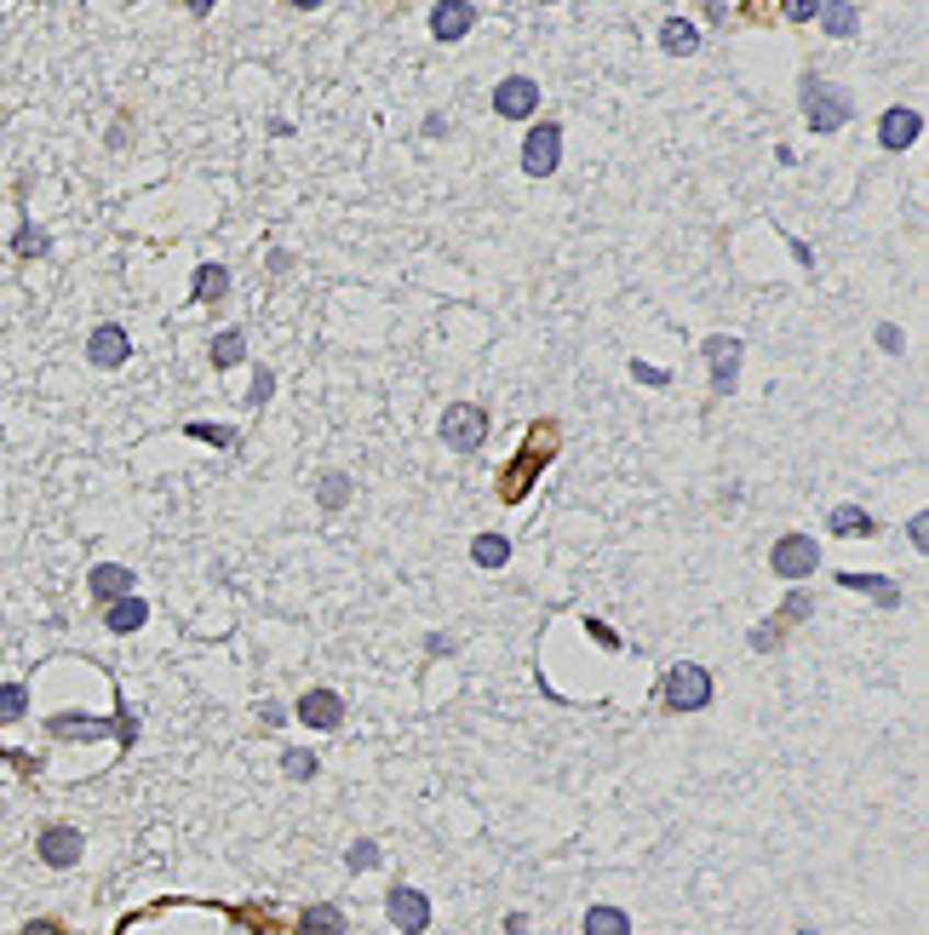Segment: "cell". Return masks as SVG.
Masks as SVG:
<instances>
[{
    "mask_svg": "<svg viewBox=\"0 0 929 935\" xmlns=\"http://www.w3.org/2000/svg\"><path fill=\"white\" fill-rule=\"evenodd\" d=\"M803 121H809V133H838V126L856 115V98H849L838 81H826V75H803Z\"/></svg>",
    "mask_w": 929,
    "mask_h": 935,
    "instance_id": "obj_1",
    "label": "cell"
},
{
    "mask_svg": "<svg viewBox=\"0 0 929 935\" xmlns=\"http://www.w3.org/2000/svg\"><path fill=\"white\" fill-rule=\"evenodd\" d=\"M712 695H717L712 672H706V666H694V661L671 666V672H666V684H660V706H666V712H706Z\"/></svg>",
    "mask_w": 929,
    "mask_h": 935,
    "instance_id": "obj_2",
    "label": "cell"
},
{
    "mask_svg": "<svg viewBox=\"0 0 929 935\" xmlns=\"http://www.w3.org/2000/svg\"><path fill=\"white\" fill-rule=\"evenodd\" d=\"M488 425H494V419H488L483 402H447L437 431H442V442L454 448V453H476V448L488 442Z\"/></svg>",
    "mask_w": 929,
    "mask_h": 935,
    "instance_id": "obj_3",
    "label": "cell"
},
{
    "mask_svg": "<svg viewBox=\"0 0 929 935\" xmlns=\"http://www.w3.org/2000/svg\"><path fill=\"white\" fill-rule=\"evenodd\" d=\"M557 167H563V126L534 121L529 138H522V172H529V179H551Z\"/></svg>",
    "mask_w": 929,
    "mask_h": 935,
    "instance_id": "obj_4",
    "label": "cell"
},
{
    "mask_svg": "<svg viewBox=\"0 0 929 935\" xmlns=\"http://www.w3.org/2000/svg\"><path fill=\"white\" fill-rule=\"evenodd\" d=\"M769 568H774V579H809L815 568H820V545L809 540V534H781L769 545Z\"/></svg>",
    "mask_w": 929,
    "mask_h": 935,
    "instance_id": "obj_5",
    "label": "cell"
},
{
    "mask_svg": "<svg viewBox=\"0 0 929 935\" xmlns=\"http://www.w3.org/2000/svg\"><path fill=\"white\" fill-rule=\"evenodd\" d=\"M740 357H746V345H740L735 334H717V339H706L712 396H735V385H740Z\"/></svg>",
    "mask_w": 929,
    "mask_h": 935,
    "instance_id": "obj_6",
    "label": "cell"
},
{
    "mask_svg": "<svg viewBox=\"0 0 929 935\" xmlns=\"http://www.w3.org/2000/svg\"><path fill=\"white\" fill-rule=\"evenodd\" d=\"M534 110H540L534 75H506V81L494 87V115H506V121H534Z\"/></svg>",
    "mask_w": 929,
    "mask_h": 935,
    "instance_id": "obj_7",
    "label": "cell"
},
{
    "mask_svg": "<svg viewBox=\"0 0 929 935\" xmlns=\"http://www.w3.org/2000/svg\"><path fill=\"white\" fill-rule=\"evenodd\" d=\"M81 849H87V838H81V832H75V826H64V821L41 826V838H35V855H41L46 867H58V872L81 861Z\"/></svg>",
    "mask_w": 929,
    "mask_h": 935,
    "instance_id": "obj_8",
    "label": "cell"
},
{
    "mask_svg": "<svg viewBox=\"0 0 929 935\" xmlns=\"http://www.w3.org/2000/svg\"><path fill=\"white\" fill-rule=\"evenodd\" d=\"M385 913H390V924L401 935H424V930H431V901H424L413 883H396L390 901H385Z\"/></svg>",
    "mask_w": 929,
    "mask_h": 935,
    "instance_id": "obj_9",
    "label": "cell"
},
{
    "mask_svg": "<svg viewBox=\"0 0 929 935\" xmlns=\"http://www.w3.org/2000/svg\"><path fill=\"white\" fill-rule=\"evenodd\" d=\"M133 357V339H127V327H115V322H98L92 334H87V362L92 368H121Z\"/></svg>",
    "mask_w": 929,
    "mask_h": 935,
    "instance_id": "obj_10",
    "label": "cell"
},
{
    "mask_svg": "<svg viewBox=\"0 0 929 935\" xmlns=\"http://www.w3.org/2000/svg\"><path fill=\"white\" fill-rule=\"evenodd\" d=\"M471 30H476V7H471V0H437V7H431V35L442 46L465 41Z\"/></svg>",
    "mask_w": 929,
    "mask_h": 935,
    "instance_id": "obj_11",
    "label": "cell"
},
{
    "mask_svg": "<svg viewBox=\"0 0 929 935\" xmlns=\"http://www.w3.org/2000/svg\"><path fill=\"white\" fill-rule=\"evenodd\" d=\"M918 133H924V115L907 110V104L884 110V121H877V144H884V149H913Z\"/></svg>",
    "mask_w": 929,
    "mask_h": 935,
    "instance_id": "obj_12",
    "label": "cell"
},
{
    "mask_svg": "<svg viewBox=\"0 0 929 935\" xmlns=\"http://www.w3.org/2000/svg\"><path fill=\"white\" fill-rule=\"evenodd\" d=\"M298 723H310V729H339V723H344V700H339L333 689H305V695H298Z\"/></svg>",
    "mask_w": 929,
    "mask_h": 935,
    "instance_id": "obj_13",
    "label": "cell"
},
{
    "mask_svg": "<svg viewBox=\"0 0 929 935\" xmlns=\"http://www.w3.org/2000/svg\"><path fill=\"white\" fill-rule=\"evenodd\" d=\"M87 586H92V597H98V602H121V597H133L138 574H133L127 563H98Z\"/></svg>",
    "mask_w": 929,
    "mask_h": 935,
    "instance_id": "obj_14",
    "label": "cell"
},
{
    "mask_svg": "<svg viewBox=\"0 0 929 935\" xmlns=\"http://www.w3.org/2000/svg\"><path fill=\"white\" fill-rule=\"evenodd\" d=\"M826 528H832L838 540H872V534H877V517H872V511H861V505H832Z\"/></svg>",
    "mask_w": 929,
    "mask_h": 935,
    "instance_id": "obj_15",
    "label": "cell"
},
{
    "mask_svg": "<svg viewBox=\"0 0 929 935\" xmlns=\"http://www.w3.org/2000/svg\"><path fill=\"white\" fill-rule=\"evenodd\" d=\"M149 620V602L133 592V597H121V602H104V626L115 631V638H127V631H138Z\"/></svg>",
    "mask_w": 929,
    "mask_h": 935,
    "instance_id": "obj_16",
    "label": "cell"
},
{
    "mask_svg": "<svg viewBox=\"0 0 929 935\" xmlns=\"http://www.w3.org/2000/svg\"><path fill=\"white\" fill-rule=\"evenodd\" d=\"M190 293H195V305H218V298H230V270H224V264H195Z\"/></svg>",
    "mask_w": 929,
    "mask_h": 935,
    "instance_id": "obj_17",
    "label": "cell"
},
{
    "mask_svg": "<svg viewBox=\"0 0 929 935\" xmlns=\"http://www.w3.org/2000/svg\"><path fill=\"white\" fill-rule=\"evenodd\" d=\"M815 23H820V30L826 35H832V41H849V35H856V7H849V0H820V12H815Z\"/></svg>",
    "mask_w": 929,
    "mask_h": 935,
    "instance_id": "obj_18",
    "label": "cell"
},
{
    "mask_svg": "<svg viewBox=\"0 0 929 935\" xmlns=\"http://www.w3.org/2000/svg\"><path fill=\"white\" fill-rule=\"evenodd\" d=\"M838 586L843 592H866L877 609H900V586H884L877 574H838Z\"/></svg>",
    "mask_w": 929,
    "mask_h": 935,
    "instance_id": "obj_19",
    "label": "cell"
},
{
    "mask_svg": "<svg viewBox=\"0 0 929 935\" xmlns=\"http://www.w3.org/2000/svg\"><path fill=\"white\" fill-rule=\"evenodd\" d=\"M46 729H53V735L58 741H104V735H115V723H98V718H53V723H46Z\"/></svg>",
    "mask_w": 929,
    "mask_h": 935,
    "instance_id": "obj_20",
    "label": "cell"
},
{
    "mask_svg": "<svg viewBox=\"0 0 929 935\" xmlns=\"http://www.w3.org/2000/svg\"><path fill=\"white\" fill-rule=\"evenodd\" d=\"M660 46H666L671 58H694V53H700V30H694L689 18H666V30H660Z\"/></svg>",
    "mask_w": 929,
    "mask_h": 935,
    "instance_id": "obj_21",
    "label": "cell"
},
{
    "mask_svg": "<svg viewBox=\"0 0 929 935\" xmlns=\"http://www.w3.org/2000/svg\"><path fill=\"white\" fill-rule=\"evenodd\" d=\"M586 935H632V919H625V906L597 901V906H586Z\"/></svg>",
    "mask_w": 929,
    "mask_h": 935,
    "instance_id": "obj_22",
    "label": "cell"
},
{
    "mask_svg": "<svg viewBox=\"0 0 929 935\" xmlns=\"http://www.w3.org/2000/svg\"><path fill=\"white\" fill-rule=\"evenodd\" d=\"M298 935H344V913L333 901H316V906H305V919H298Z\"/></svg>",
    "mask_w": 929,
    "mask_h": 935,
    "instance_id": "obj_23",
    "label": "cell"
},
{
    "mask_svg": "<svg viewBox=\"0 0 929 935\" xmlns=\"http://www.w3.org/2000/svg\"><path fill=\"white\" fill-rule=\"evenodd\" d=\"M471 563L476 568H506L511 563V540L506 534H476L471 540Z\"/></svg>",
    "mask_w": 929,
    "mask_h": 935,
    "instance_id": "obj_24",
    "label": "cell"
},
{
    "mask_svg": "<svg viewBox=\"0 0 929 935\" xmlns=\"http://www.w3.org/2000/svg\"><path fill=\"white\" fill-rule=\"evenodd\" d=\"M350 488H356V483H350L344 471H321V483H316V505H321V511H344V505H350Z\"/></svg>",
    "mask_w": 929,
    "mask_h": 935,
    "instance_id": "obj_25",
    "label": "cell"
},
{
    "mask_svg": "<svg viewBox=\"0 0 929 935\" xmlns=\"http://www.w3.org/2000/svg\"><path fill=\"white\" fill-rule=\"evenodd\" d=\"M12 252H18V259H46V252H53V236H46L41 224L23 218L18 230H12Z\"/></svg>",
    "mask_w": 929,
    "mask_h": 935,
    "instance_id": "obj_26",
    "label": "cell"
},
{
    "mask_svg": "<svg viewBox=\"0 0 929 935\" xmlns=\"http://www.w3.org/2000/svg\"><path fill=\"white\" fill-rule=\"evenodd\" d=\"M247 357V334L241 327H224V334L213 339V368H236Z\"/></svg>",
    "mask_w": 929,
    "mask_h": 935,
    "instance_id": "obj_27",
    "label": "cell"
},
{
    "mask_svg": "<svg viewBox=\"0 0 929 935\" xmlns=\"http://www.w3.org/2000/svg\"><path fill=\"white\" fill-rule=\"evenodd\" d=\"M781 638H786V620L781 615H774V620H763V626H751V649H758V654H774V649H781Z\"/></svg>",
    "mask_w": 929,
    "mask_h": 935,
    "instance_id": "obj_28",
    "label": "cell"
},
{
    "mask_svg": "<svg viewBox=\"0 0 929 935\" xmlns=\"http://www.w3.org/2000/svg\"><path fill=\"white\" fill-rule=\"evenodd\" d=\"M30 712V689L23 684H0V723H18Z\"/></svg>",
    "mask_w": 929,
    "mask_h": 935,
    "instance_id": "obj_29",
    "label": "cell"
},
{
    "mask_svg": "<svg viewBox=\"0 0 929 935\" xmlns=\"http://www.w3.org/2000/svg\"><path fill=\"white\" fill-rule=\"evenodd\" d=\"M184 431L195 437V442H213V448H236V431H230V425H184Z\"/></svg>",
    "mask_w": 929,
    "mask_h": 935,
    "instance_id": "obj_30",
    "label": "cell"
},
{
    "mask_svg": "<svg viewBox=\"0 0 929 935\" xmlns=\"http://www.w3.org/2000/svg\"><path fill=\"white\" fill-rule=\"evenodd\" d=\"M282 775H287V780H310V775H316V752H287V757H282Z\"/></svg>",
    "mask_w": 929,
    "mask_h": 935,
    "instance_id": "obj_31",
    "label": "cell"
},
{
    "mask_svg": "<svg viewBox=\"0 0 929 935\" xmlns=\"http://www.w3.org/2000/svg\"><path fill=\"white\" fill-rule=\"evenodd\" d=\"M367 867H379V844L356 838V844H350V872H367Z\"/></svg>",
    "mask_w": 929,
    "mask_h": 935,
    "instance_id": "obj_32",
    "label": "cell"
},
{
    "mask_svg": "<svg viewBox=\"0 0 929 935\" xmlns=\"http://www.w3.org/2000/svg\"><path fill=\"white\" fill-rule=\"evenodd\" d=\"M815 615V597L809 592H792L786 602H781V620H809Z\"/></svg>",
    "mask_w": 929,
    "mask_h": 935,
    "instance_id": "obj_33",
    "label": "cell"
},
{
    "mask_svg": "<svg viewBox=\"0 0 929 935\" xmlns=\"http://www.w3.org/2000/svg\"><path fill=\"white\" fill-rule=\"evenodd\" d=\"M270 391H275V373H270V368H259V373H253V391H247V402H253V408H264Z\"/></svg>",
    "mask_w": 929,
    "mask_h": 935,
    "instance_id": "obj_34",
    "label": "cell"
},
{
    "mask_svg": "<svg viewBox=\"0 0 929 935\" xmlns=\"http://www.w3.org/2000/svg\"><path fill=\"white\" fill-rule=\"evenodd\" d=\"M781 12H786L792 23H809V18L820 12V0H781Z\"/></svg>",
    "mask_w": 929,
    "mask_h": 935,
    "instance_id": "obj_35",
    "label": "cell"
},
{
    "mask_svg": "<svg viewBox=\"0 0 929 935\" xmlns=\"http://www.w3.org/2000/svg\"><path fill=\"white\" fill-rule=\"evenodd\" d=\"M877 345H884L890 357H900V345H907V339H900V327H895V322H877Z\"/></svg>",
    "mask_w": 929,
    "mask_h": 935,
    "instance_id": "obj_36",
    "label": "cell"
},
{
    "mask_svg": "<svg viewBox=\"0 0 929 935\" xmlns=\"http://www.w3.org/2000/svg\"><path fill=\"white\" fill-rule=\"evenodd\" d=\"M133 735H138V723H133V712H127V706H121V712H115V741L127 746Z\"/></svg>",
    "mask_w": 929,
    "mask_h": 935,
    "instance_id": "obj_37",
    "label": "cell"
},
{
    "mask_svg": "<svg viewBox=\"0 0 929 935\" xmlns=\"http://www.w3.org/2000/svg\"><path fill=\"white\" fill-rule=\"evenodd\" d=\"M907 534H913V545H918V551L929 545V517H924V511H918V517L907 522Z\"/></svg>",
    "mask_w": 929,
    "mask_h": 935,
    "instance_id": "obj_38",
    "label": "cell"
},
{
    "mask_svg": "<svg viewBox=\"0 0 929 935\" xmlns=\"http://www.w3.org/2000/svg\"><path fill=\"white\" fill-rule=\"evenodd\" d=\"M632 373L643 379V385H666V373H660V368H648V362H632Z\"/></svg>",
    "mask_w": 929,
    "mask_h": 935,
    "instance_id": "obj_39",
    "label": "cell"
},
{
    "mask_svg": "<svg viewBox=\"0 0 929 935\" xmlns=\"http://www.w3.org/2000/svg\"><path fill=\"white\" fill-rule=\"evenodd\" d=\"M23 935H64L53 919H35V924H23Z\"/></svg>",
    "mask_w": 929,
    "mask_h": 935,
    "instance_id": "obj_40",
    "label": "cell"
},
{
    "mask_svg": "<svg viewBox=\"0 0 929 935\" xmlns=\"http://www.w3.org/2000/svg\"><path fill=\"white\" fill-rule=\"evenodd\" d=\"M213 7H218V0H184V12H195V18H207Z\"/></svg>",
    "mask_w": 929,
    "mask_h": 935,
    "instance_id": "obj_41",
    "label": "cell"
},
{
    "mask_svg": "<svg viewBox=\"0 0 929 935\" xmlns=\"http://www.w3.org/2000/svg\"><path fill=\"white\" fill-rule=\"evenodd\" d=\"M282 7H293V12H316L321 0H282Z\"/></svg>",
    "mask_w": 929,
    "mask_h": 935,
    "instance_id": "obj_42",
    "label": "cell"
},
{
    "mask_svg": "<svg viewBox=\"0 0 929 935\" xmlns=\"http://www.w3.org/2000/svg\"><path fill=\"white\" fill-rule=\"evenodd\" d=\"M797 935H815V930H797Z\"/></svg>",
    "mask_w": 929,
    "mask_h": 935,
    "instance_id": "obj_43",
    "label": "cell"
}]
</instances>
